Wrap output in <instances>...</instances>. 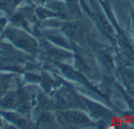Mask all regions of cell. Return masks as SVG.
<instances>
[{
	"mask_svg": "<svg viewBox=\"0 0 134 129\" xmlns=\"http://www.w3.org/2000/svg\"><path fill=\"white\" fill-rule=\"evenodd\" d=\"M62 30L67 37L73 40H78L84 35L85 27L80 21L71 20L63 23L62 26Z\"/></svg>",
	"mask_w": 134,
	"mask_h": 129,
	"instance_id": "277c9868",
	"label": "cell"
},
{
	"mask_svg": "<svg viewBox=\"0 0 134 129\" xmlns=\"http://www.w3.org/2000/svg\"><path fill=\"white\" fill-rule=\"evenodd\" d=\"M54 121H55V118H54L52 114L49 113V112H43L40 115L39 123L40 125H42V126L51 127L52 125H54Z\"/></svg>",
	"mask_w": 134,
	"mask_h": 129,
	"instance_id": "8fae6325",
	"label": "cell"
},
{
	"mask_svg": "<svg viewBox=\"0 0 134 129\" xmlns=\"http://www.w3.org/2000/svg\"><path fill=\"white\" fill-rule=\"evenodd\" d=\"M47 38H48L50 41H52V43H57V44H61L63 46L68 47V44H67V42L64 40V38L61 35H58V34L54 33V32H49V33L46 34Z\"/></svg>",
	"mask_w": 134,
	"mask_h": 129,
	"instance_id": "7c38bea8",
	"label": "cell"
},
{
	"mask_svg": "<svg viewBox=\"0 0 134 129\" xmlns=\"http://www.w3.org/2000/svg\"><path fill=\"white\" fill-rule=\"evenodd\" d=\"M59 123L70 127H86L92 125L93 123L82 112L75 110H64L57 112Z\"/></svg>",
	"mask_w": 134,
	"mask_h": 129,
	"instance_id": "6da1fadb",
	"label": "cell"
},
{
	"mask_svg": "<svg viewBox=\"0 0 134 129\" xmlns=\"http://www.w3.org/2000/svg\"><path fill=\"white\" fill-rule=\"evenodd\" d=\"M120 75L127 90L134 98V73L129 69H122L120 71Z\"/></svg>",
	"mask_w": 134,
	"mask_h": 129,
	"instance_id": "ba28073f",
	"label": "cell"
},
{
	"mask_svg": "<svg viewBox=\"0 0 134 129\" xmlns=\"http://www.w3.org/2000/svg\"><path fill=\"white\" fill-rule=\"evenodd\" d=\"M61 66V69L62 71L63 72L66 77H68L69 79H72L75 81H79V82H82V83H86V79H84L83 75L80 73V72H77L75 70H74L70 66H64V65H60Z\"/></svg>",
	"mask_w": 134,
	"mask_h": 129,
	"instance_id": "9c48e42d",
	"label": "cell"
},
{
	"mask_svg": "<svg viewBox=\"0 0 134 129\" xmlns=\"http://www.w3.org/2000/svg\"><path fill=\"white\" fill-rule=\"evenodd\" d=\"M86 101V104H87V107L89 108L90 112L94 114L97 117H101V118H105V119H108V118L111 117V112H109L107 109L103 108L102 106L97 104V103H93L92 101Z\"/></svg>",
	"mask_w": 134,
	"mask_h": 129,
	"instance_id": "52a82bcc",
	"label": "cell"
},
{
	"mask_svg": "<svg viewBox=\"0 0 134 129\" xmlns=\"http://www.w3.org/2000/svg\"><path fill=\"white\" fill-rule=\"evenodd\" d=\"M133 27H134V24H133Z\"/></svg>",
	"mask_w": 134,
	"mask_h": 129,
	"instance_id": "5bb4252c",
	"label": "cell"
},
{
	"mask_svg": "<svg viewBox=\"0 0 134 129\" xmlns=\"http://www.w3.org/2000/svg\"><path fill=\"white\" fill-rule=\"evenodd\" d=\"M6 34L7 37L20 49H23L29 53H36L38 51L37 42L22 30L19 29L9 28L7 30Z\"/></svg>",
	"mask_w": 134,
	"mask_h": 129,
	"instance_id": "7a4b0ae2",
	"label": "cell"
},
{
	"mask_svg": "<svg viewBox=\"0 0 134 129\" xmlns=\"http://www.w3.org/2000/svg\"><path fill=\"white\" fill-rule=\"evenodd\" d=\"M1 5L3 9H6L8 11L16 5V0H1Z\"/></svg>",
	"mask_w": 134,
	"mask_h": 129,
	"instance_id": "4fadbf2b",
	"label": "cell"
},
{
	"mask_svg": "<svg viewBox=\"0 0 134 129\" xmlns=\"http://www.w3.org/2000/svg\"><path fill=\"white\" fill-rule=\"evenodd\" d=\"M3 115L6 116L8 121L11 122L13 125H17L19 127H27L29 126V123L22 115L12 113V112H3Z\"/></svg>",
	"mask_w": 134,
	"mask_h": 129,
	"instance_id": "30bf717a",
	"label": "cell"
},
{
	"mask_svg": "<svg viewBox=\"0 0 134 129\" xmlns=\"http://www.w3.org/2000/svg\"><path fill=\"white\" fill-rule=\"evenodd\" d=\"M93 16H94V19H95V21L97 22L99 29L104 32L105 35L112 39V38L114 37L113 30H112L110 25L108 24V22L107 21V19L104 18V16H102L100 13H98V12H95V13L93 14Z\"/></svg>",
	"mask_w": 134,
	"mask_h": 129,
	"instance_id": "8992f818",
	"label": "cell"
},
{
	"mask_svg": "<svg viewBox=\"0 0 134 129\" xmlns=\"http://www.w3.org/2000/svg\"><path fill=\"white\" fill-rule=\"evenodd\" d=\"M82 101H79L78 97L69 90H63L55 96L54 103L61 109H66L70 107L81 106Z\"/></svg>",
	"mask_w": 134,
	"mask_h": 129,
	"instance_id": "3957f363",
	"label": "cell"
},
{
	"mask_svg": "<svg viewBox=\"0 0 134 129\" xmlns=\"http://www.w3.org/2000/svg\"><path fill=\"white\" fill-rule=\"evenodd\" d=\"M118 45H119L120 54L124 60L127 62H133L134 61V50L132 48L130 43L128 41L125 36L119 35L118 38Z\"/></svg>",
	"mask_w": 134,
	"mask_h": 129,
	"instance_id": "5b68a950",
	"label": "cell"
}]
</instances>
